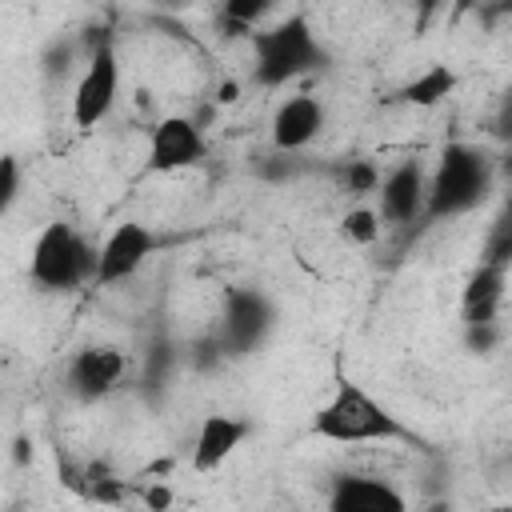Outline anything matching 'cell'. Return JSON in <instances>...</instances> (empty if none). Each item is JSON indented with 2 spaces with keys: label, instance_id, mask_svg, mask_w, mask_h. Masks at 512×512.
I'll list each match as a JSON object with an SVG mask.
<instances>
[{
  "label": "cell",
  "instance_id": "7402d4cb",
  "mask_svg": "<svg viewBox=\"0 0 512 512\" xmlns=\"http://www.w3.org/2000/svg\"><path fill=\"white\" fill-rule=\"evenodd\" d=\"M380 216H376V208H348L344 216H340V236L348 240V244H360V248H368V244H376L380 240Z\"/></svg>",
  "mask_w": 512,
  "mask_h": 512
},
{
  "label": "cell",
  "instance_id": "4316f807",
  "mask_svg": "<svg viewBox=\"0 0 512 512\" xmlns=\"http://www.w3.org/2000/svg\"><path fill=\"white\" fill-rule=\"evenodd\" d=\"M76 44H80V56L88 60V56H96L100 48H112V28H108V24H84V28L76 32Z\"/></svg>",
  "mask_w": 512,
  "mask_h": 512
},
{
  "label": "cell",
  "instance_id": "9a60e30c",
  "mask_svg": "<svg viewBox=\"0 0 512 512\" xmlns=\"http://www.w3.org/2000/svg\"><path fill=\"white\" fill-rule=\"evenodd\" d=\"M452 92H456V72L444 68V64H432V68H424L420 76H412L408 84H400V88L392 92V100H396V104L432 108V104H440V100L452 96Z\"/></svg>",
  "mask_w": 512,
  "mask_h": 512
},
{
  "label": "cell",
  "instance_id": "f1b7e54d",
  "mask_svg": "<svg viewBox=\"0 0 512 512\" xmlns=\"http://www.w3.org/2000/svg\"><path fill=\"white\" fill-rule=\"evenodd\" d=\"M444 4H448V0H412V24H416V36L428 32V24L444 12Z\"/></svg>",
  "mask_w": 512,
  "mask_h": 512
},
{
  "label": "cell",
  "instance_id": "2e32d148",
  "mask_svg": "<svg viewBox=\"0 0 512 512\" xmlns=\"http://www.w3.org/2000/svg\"><path fill=\"white\" fill-rule=\"evenodd\" d=\"M176 360H180V352H176V344H172L164 332L148 340V348H144V368H140V392H144L152 404L160 400L164 384L172 380V368H176Z\"/></svg>",
  "mask_w": 512,
  "mask_h": 512
},
{
  "label": "cell",
  "instance_id": "8992f818",
  "mask_svg": "<svg viewBox=\"0 0 512 512\" xmlns=\"http://www.w3.org/2000/svg\"><path fill=\"white\" fill-rule=\"evenodd\" d=\"M160 244H164V240H160L148 224H140V220H124V224H116L112 236L100 244V260H96V276H92V284L112 288V284L132 280V276L148 264V256H152Z\"/></svg>",
  "mask_w": 512,
  "mask_h": 512
},
{
  "label": "cell",
  "instance_id": "5b68a950",
  "mask_svg": "<svg viewBox=\"0 0 512 512\" xmlns=\"http://www.w3.org/2000/svg\"><path fill=\"white\" fill-rule=\"evenodd\" d=\"M272 328H276V304L268 300V292L248 288V284H236L224 292V312H220L216 336H220L228 360L252 356L268 340Z\"/></svg>",
  "mask_w": 512,
  "mask_h": 512
},
{
  "label": "cell",
  "instance_id": "7c38bea8",
  "mask_svg": "<svg viewBox=\"0 0 512 512\" xmlns=\"http://www.w3.org/2000/svg\"><path fill=\"white\" fill-rule=\"evenodd\" d=\"M320 132H324V104L308 92L288 96L272 112V148L280 152H304Z\"/></svg>",
  "mask_w": 512,
  "mask_h": 512
},
{
  "label": "cell",
  "instance_id": "6da1fadb",
  "mask_svg": "<svg viewBox=\"0 0 512 512\" xmlns=\"http://www.w3.org/2000/svg\"><path fill=\"white\" fill-rule=\"evenodd\" d=\"M492 156L480 144L468 140H452L440 148V160L424 184V220L420 224H436V220H452L464 216L472 208H480L492 192Z\"/></svg>",
  "mask_w": 512,
  "mask_h": 512
},
{
  "label": "cell",
  "instance_id": "e0dca14e",
  "mask_svg": "<svg viewBox=\"0 0 512 512\" xmlns=\"http://www.w3.org/2000/svg\"><path fill=\"white\" fill-rule=\"evenodd\" d=\"M276 8V0H220V36H252V28Z\"/></svg>",
  "mask_w": 512,
  "mask_h": 512
},
{
  "label": "cell",
  "instance_id": "44dd1931",
  "mask_svg": "<svg viewBox=\"0 0 512 512\" xmlns=\"http://www.w3.org/2000/svg\"><path fill=\"white\" fill-rule=\"evenodd\" d=\"M304 168H308V164H304L300 152H280V148H272L268 156H252V176H260V180H268V184L296 180Z\"/></svg>",
  "mask_w": 512,
  "mask_h": 512
},
{
  "label": "cell",
  "instance_id": "277c9868",
  "mask_svg": "<svg viewBox=\"0 0 512 512\" xmlns=\"http://www.w3.org/2000/svg\"><path fill=\"white\" fill-rule=\"evenodd\" d=\"M100 248L84 232H76L68 220H48L32 244L28 272L44 292H76L80 284H92Z\"/></svg>",
  "mask_w": 512,
  "mask_h": 512
},
{
  "label": "cell",
  "instance_id": "f546056e",
  "mask_svg": "<svg viewBox=\"0 0 512 512\" xmlns=\"http://www.w3.org/2000/svg\"><path fill=\"white\" fill-rule=\"evenodd\" d=\"M140 500H144L148 508H156V512H160V508H168V504H172V488H168V484H160V480H152L148 488H140Z\"/></svg>",
  "mask_w": 512,
  "mask_h": 512
},
{
  "label": "cell",
  "instance_id": "3957f363",
  "mask_svg": "<svg viewBox=\"0 0 512 512\" xmlns=\"http://www.w3.org/2000/svg\"><path fill=\"white\" fill-rule=\"evenodd\" d=\"M312 432L336 444H372V440H412V432L384 408L376 404L360 384L340 380L328 404L316 408Z\"/></svg>",
  "mask_w": 512,
  "mask_h": 512
},
{
  "label": "cell",
  "instance_id": "9c48e42d",
  "mask_svg": "<svg viewBox=\"0 0 512 512\" xmlns=\"http://www.w3.org/2000/svg\"><path fill=\"white\" fill-rule=\"evenodd\" d=\"M120 92V64H116V44L100 48L96 56L84 60V72L76 80V96H72V120L76 128H96Z\"/></svg>",
  "mask_w": 512,
  "mask_h": 512
},
{
  "label": "cell",
  "instance_id": "4fadbf2b",
  "mask_svg": "<svg viewBox=\"0 0 512 512\" xmlns=\"http://www.w3.org/2000/svg\"><path fill=\"white\" fill-rule=\"evenodd\" d=\"M252 424L240 420V416H228V412H212L200 420L196 428V440H192V468L196 472H212L220 468L244 440H248Z\"/></svg>",
  "mask_w": 512,
  "mask_h": 512
},
{
  "label": "cell",
  "instance_id": "484cf974",
  "mask_svg": "<svg viewBox=\"0 0 512 512\" xmlns=\"http://www.w3.org/2000/svg\"><path fill=\"white\" fill-rule=\"evenodd\" d=\"M16 196H20V160L16 156H0V216L16 204Z\"/></svg>",
  "mask_w": 512,
  "mask_h": 512
},
{
  "label": "cell",
  "instance_id": "836d02e7",
  "mask_svg": "<svg viewBox=\"0 0 512 512\" xmlns=\"http://www.w3.org/2000/svg\"><path fill=\"white\" fill-rule=\"evenodd\" d=\"M156 4H160V8H184L188 0H156Z\"/></svg>",
  "mask_w": 512,
  "mask_h": 512
},
{
  "label": "cell",
  "instance_id": "7a4b0ae2",
  "mask_svg": "<svg viewBox=\"0 0 512 512\" xmlns=\"http://www.w3.org/2000/svg\"><path fill=\"white\" fill-rule=\"evenodd\" d=\"M252 80L260 88H280L296 76H308V72H320L328 68V52L316 44L312 36V24L308 16H288L280 20L276 28H264V32H252Z\"/></svg>",
  "mask_w": 512,
  "mask_h": 512
},
{
  "label": "cell",
  "instance_id": "ac0fdd59",
  "mask_svg": "<svg viewBox=\"0 0 512 512\" xmlns=\"http://www.w3.org/2000/svg\"><path fill=\"white\" fill-rule=\"evenodd\" d=\"M84 500H96V504H124L128 500V484L116 476V468L104 456L84 464Z\"/></svg>",
  "mask_w": 512,
  "mask_h": 512
},
{
  "label": "cell",
  "instance_id": "5bb4252c",
  "mask_svg": "<svg viewBox=\"0 0 512 512\" xmlns=\"http://www.w3.org/2000/svg\"><path fill=\"white\" fill-rule=\"evenodd\" d=\"M504 284H508V268L480 260L476 272L464 284V296H460V324L496 320L500 316V304H504Z\"/></svg>",
  "mask_w": 512,
  "mask_h": 512
},
{
  "label": "cell",
  "instance_id": "52a82bcc",
  "mask_svg": "<svg viewBox=\"0 0 512 512\" xmlns=\"http://www.w3.org/2000/svg\"><path fill=\"white\" fill-rule=\"evenodd\" d=\"M128 372V352L116 344H88L68 360L64 372V388L80 400V404H96L104 396H112L124 384Z\"/></svg>",
  "mask_w": 512,
  "mask_h": 512
},
{
  "label": "cell",
  "instance_id": "1f68e13d",
  "mask_svg": "<svg viewBox=\"0 0 512 512\" xmlns=\"http://www.w3.org/2000/svg\"><path fill=\"white\" fill-rule=\"evenodd\" d=\"M232 100H240V84H236V80H224V84L216 88V104H232Z\"/></svg>",
  "mask_w": 512,
  "mask_h": 512
},
{
  "label": "cell",
  "instance_id": "8fae6325",
  "mask_svg": "<svg viewBox=\"0 0 512 512\" xmlns=\"http://www.w3.org/2000/svg\"><path fill=\"white\" fill-rule=\"evenodd\" d=\"M328 508L332 512H404L408 500L380 476L336 472L328 480Z\"/></svg>",
  "mask_w": 512,
  "mask_h": 512
},
{
  "label": "cell",
  "instance_id": "d6a6232c",
  "mask_svg": "<svg viewBox=\"0 0 512 512\" xmlns=\"http://www.w3.org/2000/svg\"><path fill=\"white\" fill-rule=\"evenodd\" d=\"M484 0H452V20H464L468 12H476Z\"/></svg>",
  "mask_w": 512,
  "mask_h": 512
},
{
  "label": "cell",
  "instance_id": "cb8c5ba5",
  "mask_svg": "<svg viewBox=\"0 0 512 512\" xmlns=\"http://www.w3.org/2000/svg\"><path fill=\"white\" fill-rule=\"evenodd\" d=\"M224 360H228V352H224L216 328L204 332V336H196V340L188 344V364H192V372H216Z\"/></svg>",
  "mask_w": 512,
  "mask_h": 512
},
{
  "label": "cell",
  "instance_id": "ba28073f",
  "mask_svg": "<svg viewBox=\"0 0 512 512\" xmlns=\"http://www.w3.org/2000/svg\"><path fill=\"white\" fill-rule=\"evenodd\" d=\"M208 160V136L192 116H164L148 132V172H180Z\"/></svg>",
  "mask_w": 512,
  "mask_h": 512
},
{
  "label": "cell",
  "instance_id": "30bf717a",
  "mask_svg": "<svg viewBox=\"0 0 512 512\" xmlns=\"http://www.w3.org/2000/svg\"><path fill=\"white\" fill-rule=\"evenodd\" d=\"M424 184H428V176H424L420 160H400V164L376 184V196H380L376 216H380V224H388V228H408V224L424 220Z\"/></svg>",
  "mask_w": 512,
  "mask_h": 512
},
{
  "label": "cell",
  "instance_id": "83f0119b",
  "mask_svg": "<svg viewBox=\"0 0 512 512\" xmlns=\"http://www.w3.org/2000/svg\"><path fill=\"white\" fill-rule=\"evenodd\" d=\"M56 472H60V480H64V488H72L76 496H84V464H76L72 456H56Z\"/></svg>",
  "mask_w": 512,
  "mask_h": 512
},
{
  "label": "cell",
  "instance_id": "ffe728a7",
  "mask_svg": "<svg viewBox=\"0 0 512 512\" xmlns=\"http://www.w3.org/2000/svg\"><path fill=\"white\" fill-rule=\"evenodd\" d=\"M80 60H84V56H80L76 36H56V40H48L44 52H40V72H44L48 80H68Z\"/></svg>",
  "mask_w": 512,
  "mask_h": 512
},
{
  "label": "cell",
  "instance_id": "d6986e66",
  "mask_svg": "<svg viewBox=\"0 0 512 512\" xmlns=\"http://www.w3.org/2000/svg\"><path fill=\"white\" fill-rule=\"evenodd\" d=\"M328 176H332V180L340 184V192H348V196H368V192H376V184H380V168H376L368 156H348V160L332 164Z\"/></svg>",
  "mask_w": 512,
  "mask_h": 512
},
{
  "label": "cell",
  "instance_id": "603a6c76",
  "mask_svg": "<svg viewBox=\"0 0 512 512\" xmlns=\"http://www.w3.org/2000/svg\"><path fill=\"white\" fill-rule=\"evenodd\" d=\"M484 264H500V268H512V216L508 212H500L496 220H492V232H488V240H484V256H480Z\"/></svg>",
  "mask_w": 512,
  "mask_h": 512
},
{
  "label": "cell",
  "instance_id": "d4e9b609",
  "mask_svg": "<svg viewBox=\"0 0 512 512\" xmlns=\"http://www.w3.org/2000/svg\"><path fill=\"white\" fill-rule=\"evenodd\" d=\"M500 340H504V328H500V320L464 324V348H468L472 356H488V352H496V348H500Z\"/></svg>",
  "mask_w": 512,
  "mask_h": 512
},
{
  "label": "cell",
  "instance_id": "4dcf8cb0",
  "mask_svg": "<svg viewBox=\"0 0 512 512\" xmlns=\"http://www.w3.org/2000/svg\"><path fill=\"white\" fill-rule=\"evenodd\" d=\"M12 460H16L20 468L32 464V440H28V436H16V440H12Z\"/></svg>",
  "mask_w": 512,
  "mask_h": 512
}]
</instances>
